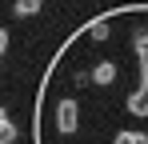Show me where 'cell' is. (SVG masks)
Instances as JSON below:
<instances>
[{"mask_svg":"<svg viewBox=\"0 0 148 144\" xmlns=\"http://www.w3.org/2000/svg\"><path fill=\"white\" fill-rule=\"evenodd\" d=\"M56 128L60 132H76L80 128V104L76 100H60L56 104Z\"/></svg>","mask_w":148,"mask_h":144,"instance_id":"obj_1","label":"cell"},{"mask_svg":"<svg viewBox=\"0 0 148 144\" xmlns=\"http://www.w3.org/2000/svg\"><path fill=\"white\" fill-rule=\"evenodd\" d=\"M92 80H96L100 88H108V84L116 80V64H112V60H100L96 68H92Z\"/></svg>","mask_w":148,"mask_h":144,"instance_id":"obj_2","label":"cell"},{"mask_svg":"<svg viewBox=\"0 0 148 144\" xmlns=\"http://www.w3.org/2000/svg\"><path fill=\"white\" fill-rule=\"evenodd\" d=\"M12 12H16V16H36V12H40V0H16V4H12Z\"/></svg>","mask_w":148,"mask_h":144,"instance_id":"obj_3","label":"cell"},{"mask_svg":"<svg viewBox=\"0 0 148 144\" xmlns=\"http://www.w3.org/2000/svg\"><path fill=\"white\" fill-rule=\"evenodd\" d=\"M112 144H148V136H140V132H120Z\"/></svg>","mask_w":148,"mask_h":144,"instance_id":"obj_4","label":"cell"},{"mask_svg":"<svg viewBox=\"0 0 148 144\" xmlns=\"http://www.w3.org/2000/svg\"><path fill=\"white\" fill-rule=\"evenodd\" d=\"M12 140H16V124L4 120V124H0V144H12Z\"/></svg>","mask_w":148,"mask_h":144,"instance_id":"obj_5","label":"cell"},{"mask_svg":"<svg viewBox=\"0 0 148 144\" xmlns=\"http://www.w3.org/2000/svg\"><path fill=\"white\" fill-rule=\"evenodd\" d=\"M88 32H92V40H108V20H96Z\"/></svg>","mask_w":148,"mask_h":144,"instance_id":"obj_6","label":"cell"},{"mask_svg":"<svg viewBox=\"0 0 148 144\" xmlns=\"http://www.w3.org/2000/svg\"><path fill=\"white\" fill-rule=\"evenodd\" d=\"M136 56H148V32H144V28L136 32Z\"/></svg>","mask_w":148,"mask_h":144,"instance_id":"obj_7","label":"cell"},{"mask_svg":"<svg viewBox=\"0 0 148 144\" xmlns=\"http://www.w3.org/2000/svg\"><path fill=\"white\" fill-rule=\"evenodd\" d=\"M4 52H8V32L0 28V56H4Z\"/></svg>","mask_w":148,"mask_h":144,"instance_id":"obj_8","label":"cell"},{"mask_svg":"<svg viewBox=\"0 0 148 144\" xmlns=\"http://www.w3.org/2000/svg\"><path fill=\"white\" fill-rule=\"evenodd\" d=\"M4 120H8V112H4V108H0V124H4Z\"/></svg>","mask_w":148,"mask_h":144,"instance_id":"obj_9","label":"cell"}]
</instances>
